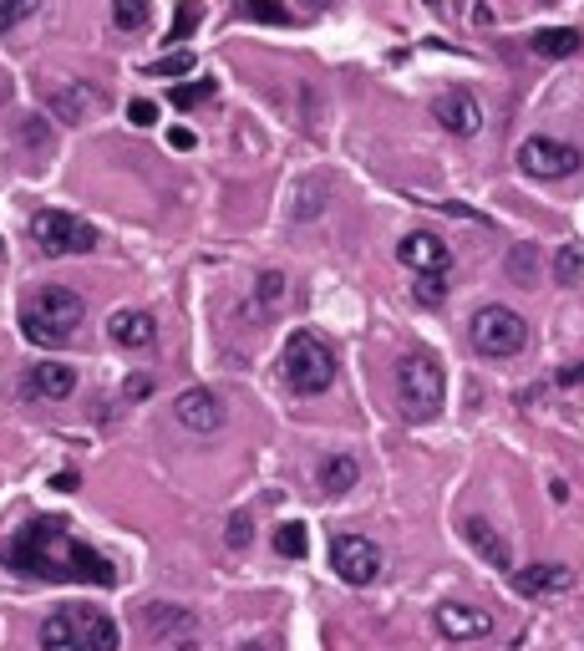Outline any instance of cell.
Returning <instances> with one entry per match:
<instances>
[{
    "label": "cell",
    "instance_id": "cell-8",
    "mask_svg": "<svg viewBox=\"0 0 584 651\" xmlns=\"http://www.w3.org/2000/svg\"><path fill=\"white\" fill-rule=\"evenodd\" d=\"M331 570L346 585H371L382 575V550L366 540V534H335L331 540Z\"/></svg>",
    "mask_w": 584,
    "mask_h": 651
},
{
    "label": "cell",
    "instance_id": "cell-42",
    "mask_svg": "<svg viewBox=\"0 0 584 651\" xmlns=\"http://www.w3.org/2000/svg\"><path fill=\"white\" fill-rule=\"evenodd\" d=\"M239 651H274V647H270V641H244Z\"/></svg>",
    "mask_w": 584,
    "mask_h": 651
},
{
    "label": "cell",
    "instance_id": "cell-13",
    "mask_svg": "<svg viewBox=\"0 0 584 651\" xmlns=\"http://www.w3.org/2000/svg\"><path fill=\"white\" fill-rule=\"evenodd\" d=\"M72 392H77V367H67V362H41L26 377V398H37V402H61V398H72Z\"/></svg>",
    "mask_w": 584,
    "mask_h": 651
},
{
    "label": "cell",
    "instance_id": "cell-12",
    "mask_svg": "<svg viewBox=\"0 0 584 651\" xmlns=\"http://www.w3.org/2000/svg\"><path fill=\"white\" fill-rule=\"evenodd\" d=\"M574 585V570L570 565H524L513 570V591L524 601H544V595H564Z\"/></svg>",
    "mask_w": 584,
    "mask_h": 651
},
{
    "label": "cell",
    "instance_id": "cell-34",
    "mask_svg": "<svg viewBox=\"0 0 584 651\" xmlns=\"http://www.w3.org/2000/svg\"><path fill=\"white\" fill-rule=\"evenodd\" d=\"M148 627L153 631H168V627H189V611H179V605H148Z\"/></svg>",
    "mask_w": 584,
    "mask_h": 651
},
{
    "label": "cell",
    "instance_id": "cell-15",
    "mask_svg": "<svg viewBox=\"0 0 584 651\" xmlns=\"http://www.w3.org/2000/svg\"><path fill=\"white\" fill-rule=\"evenodd\" d=\"M108 337L118 341L122 351H148L158 341V321L148 311H112V321H108Z\"/></svg>",
    "mask_w": 584,
    "mask_h": 651
},
{
    "label": "cell",
    "instance_id": "cell-43",
    "mask_svg": "<svg viewBox=\"0 0 584 651\" xmlns=\"http://www.w3.org/2000/svg\"><path fill=\"white\" fill-rule=\"evenodd\" d=\"M427 6H442V0H427Z\"/></svg>",
    "mask_w": 584,
    "mask_h": 651
},
{
    "label": "cell",
    "instance_id": "cell-20",
    "mask_svg": "<svg viewBox=\"0 0 584 651\" xmlns=\"http://www.w3.org/2000/svg\"><path fill=\"white\" fill-rule=\"evenodd\" d=\"M92 108H97V92L87 82H72V87H57V92H51V112H57V122H82Z\"/></svg>",
    "mask_w": 584,
    "mask_h": 651
},
{
    "label": "cell",
    "instance_id": "cell-2",
    "mask_svg": "<svg viewBox=\"0 0 584 651\" xmlns=\"http://www.w3.org/2000/svg\"><path fill=\"white\" fill-rule=\"evenodd\" d=\"M82 316H87V306H82V296H77V290L41 286L37 296L26 301V311H21V331H26V341H31V347H67V341H72V331L82 326Z\"/></svg>",
    "mask_w": 584,
    "mask_h": 651
},
{
    "label": "cell",
    "instance_id": "cell-19",
    "mask_svg": "<svg viewBox=\"0 0 584 651\" xmlns=\"http://www.w3.org/2000/svg\"><path fill=\"white\" fill-rule=\"evenodd\" d=\"M580 47H584V37L580 31H570V26H548V31H534V37H528V51L544 57V61H564V57H574Z\"/></svg>",
    "mask_w": 584,
    "mask_h": 651
},
{
    "label": "cell",
    "instance_id": "cell-41",
    "mask_svg": "<svg viewBox=\"0 0 584 651\" xmlns=\"http://www.w3.org/2000/svg\"><path fill=\"white\" fill-rule=\"evenodd\" d=\"M300 6H305V11H331L335 0H300Z\"/></svg>",
    "mask_w": 584,
    "mask_h": 651
},
{
    "label": "cell",
    "instance_id": "cell-35",
    "mask_svg": "<svg viewBox=\"0 0 584 651\" xmlns=\"http://www.w3.org/2000/svg\"><path fill=\"white\" fill-rule=\"evenodd\" d=\"M128 118L138 122V128H153V122H158V102H148V97H132V102H128Z\"/></svg>",
    "mask_w": 584,
    "mask_h": 651
},
{
    "label": "cell",
    "instance_id": "cell-7",
    "mask_svg": "<svg viewBox=\"0 0 584 651\" xmlns=\"http://www.w3.org/2000/svg\"><path fill=\"white\" fill-rule=\"evenodd\" d=\"M580 163H584V153L574 143H560V138H528L518 148V169L528 179H570Z\"/></svg>",
    "mask_w": 584,
    "mask_h": 651
},
{
    "label": "cell",
    "instance_id": "cell-29",
    "mask_svg": "<svg viewBox=\"0 0 584 651\" xmlns=\"http://www.w3.org/2000/svg\"><path fill=\"white\" fill-rule=\"evenodd\" d=\"M193 72V51H168V57L148 61V77H189Z\"/></svg>",
    "mask_w": 584,
    "mask_h": 651
},
{
    "label": "cell",
    "instance_id": "cell-31",
    "mask_svg": "<svg viewBox=\"0 0 584 651\" xmlns=\"http://www.w3.org/2000/svg\"><path fill=\"white\" fill-rule=\"evenodd\" d=\"M239 11L250 16V21H270V26H290V11H285V6H274V0H239Z\"/></svg>",
    "mask_w": 584,
    "mask_h": 651
},
{
    "label": "cell",
    "instance_id": "cell-39",
    "mask_svg": "<svg viewBox=\"0 0 584 651\" xmlns=\"http://www.w3.org/2000/svg\"><path fill=\"white\" fill-rule=\"evenodd\" d=\"M153 392V377H128V398H148Z\"/></svg>",
    "mask_w": 584,
    "mask_h": 651
},
{
    "label": "cell",
    "instance_id": "cell-25",
    "mask_svg": "<svg viewBox=\"0 0 584 651\" xmlns=\"http://www.w3.org/2000/svg\"><path fill=\"white\" fill-rule=\"evenodd\" d=\"M305 550H311V534H305V524H280V530H274V555L305 560Z\"/></svg>",
    "mask_w": 584,
    "mask_h": 651
},
{
    "label": "cell",
    "instance_id": "cell-40",
    "mask_svg": "<svg viewBox=\"0 0 584 651\" xmlns=\"http://www.w3.org/2000/svg\"><path fill=\"white\" fill-rule=\"evenodd\" d=\"M51 489H61V494H72V489H77V473H57V479H51Z\"/></svg>",
    "mask_w": 584,
    "mask_h": 651
},
{
    "label": "cell",
    "instance_id": "cell-18",
    "mask_svg": "<svg viewBox=\"0 0 584 651\" xmlns=\"http://www.w3.org/2000/svg\"><path fill=\"white\" fill-rule=\"evenodd\" d=\"M41 651H87L82 631H77V621H72V605H61V611H51L47 621H41Z\"/></svg>",
    "mask_w": 584,
    "mask_h": 651
},
{
    "label": "cell",
    "instance_id": "cell-26",
    "mask_svg": "<svg viewBox=\"0 0 584 651\" xmlns=\"http://www.w3.org/2000/svg\"><path fill=\"white\" fill-rule=\"evenodd\" d=\"M148 16H153L148 0H112V26H118V31H143Z\"/></svg>",
    "mask_w": 584,
    "mask_h": 651
},
{
    "label": "cell",
    "instance_id": "cell-33",
    "mask_svg": "<svg viewBox=\"0 0 584 651\" xmlns=\"http://www.w3.org/2000/svg\"><path fill=\"white\" fill-rule=\"evenodd\" d=\"M31 11H37V0H0V37H6V31H16V26H21Z\"/></svg>",
    "mask_w": 584,
    "mask_h": 651
},
{
    "label": "cell",
    "instance_id": "cell-17",
    "mask_svg": "<svg viewBox=\"0 0 584 651\" xmlns=\"http://www.w3.org/2000/svg\"><path fill=\"white\" fill-rule=\"evenodd\" d=\"M72 621L82 631L87 651H118V621L108 611H92V605H72Z\"/></svg>",
    "mask_w": 584,
    "mask_h": 651
},
{
    "label": "cell",
    "instance_id": "cell-27",
    "mask_svg": "<svg viewBox=\"0 0 584 651\" xmlns=\"http://www.w3.org/2000/svg\"><path fill=\"white\" fill-rule=\"evenodd\" d=\"M203 21V6L199 0H179V11H173V31H168V41L179 47V41H189L193 37V26Z\"/></svg>",
    "mask_w": 584,
    "mask_h": 651
},
{
    "label": "cell",
    "instance_id": "cell-3",
    "mask_svg": "<svg viewBox=\"0 0 584 651\" xmlns=\"http://www.w3.org/2000/svg\"><path fill=\"white\" fill-rule=\"evenodd\" d=\"M335 351L325 337L315 331H290L285 337V351H280V372H285V387L300 392V398H321L335 387Z\"/></svg>",
    "mask_w": 584,
    "mask_h": 651
},
{
    "label": "cell",
    "instance_id": "cell-30",
    "mask_svg": "<svg viewBox=\"0 0 584 651\" xmlns=\"http://www.w3.org/2000/svg\"><path fill=\"white\" fill-rule=\"evenodd\" d=\"M509 276L518 280V286H534V276H538V254H534V244H518V250L509 254Z\"/></svg>",
    "mask_w": 584,
    "mask_h": 651
},
{
    "label": "cell",
    "instance_id": "cell-16",
    "mask_svg": "<svg viewBox=\"0 0 584 651\" xmlns=\"http://www.w3.org/2000/svg\"><path fill=\"white\" fill-rule=\"evenodd\" d=\"M463 540L473 544V550H477L483 560H489L493 570H513V550H509V540H503V534L493 530V524H489L483 514L463 519Z\"/></svg>",
    "mask_w": 584,
    "mask_h": 651
},
{
    "label": "cell",
    "instance_id": "cell-10",
    "mask_svg": "<svg viewBox=\"0 0 584 651\" xmlns=\"http://www.w3.org/2000/svg\"><path fill=\"white\" fill-rule=\"evenodd\" d=\"M173 412H179V422L189 428V433H219V428H224V398L209 392V387H189V392H179Z\"/></svg>",
    "mask_w": 584,
    "mask_h": 651
},
{
    "label": "cell",
    "instance_id": "cell-11",
    "mask_svg": "<svg viewBox=\"0 0 584 651\" xmlns=\"http://www.w3.org/2000/svg\"><path fill=\"white\" fill-rule=\"evenodd\" d=\"M432 118H437L453 138H473L477 128H483V108H477V97L467 92V87H453V92H442L437 102H432Z\"/></svg>",
    "mask_w": 584,
    "mask_h": 651
},
{
    "label": "cell",
    "instance_id": "cell-1",
    "mask_svg": "<svg viewBox=\"0 0 584 651\" xmlns=\"http://www.w3.org/2000/svg\"><path fill=\"white\" fill-rule=\"evenodd\" d=\"M0 560L31 580H57V585H118V570L108 555H97L87 540H77L72 524L57 514H41L0 544Z\"/></svg>",
    "mask_w": 584,
    "mask_h": 651
},
{
    "label": "cell",
    "instance_id": "cell-24",
    "mask_svg": "<svg viewBox=\"0 0 584 651\" xmlns=\"http://www.w3.org/2000/svg\"><path fill=\"white\" fill-rule=\"evenodd\" d=\"M214 92H219V82H214V77H199V82L173 87V92H168V102H173L179 112H189V108H203V102H209Z\"/></svg>",
    "mask_w": 584,
    "mask_h": 651
},
{
    "label": "cell",
    "instance_id": "cell-36",
    "mask_svg": "<svg viewBox=\"0 0 584 651\" xmlns=\"http://www.w3.org/2000/svg\"><path fill=\"white\" fill-rule=\"evenodd\" d=\"M229 544H234V550H244V544H250V514L229 519Z\"/></svg>",
    "mask_w": 584,
    "mask_h": 651
},
{
    "label": "cell",
    "instance_id": "cell-32",
    "mask_svg": "<svg viewBox=\"0 0 584 651\" xmlns=\"http://www.w3.org/2000/svg\"><path fill=\"white\" fill-rule=\"evenodd\" d=\"M412 296H417L422 306H442V301H447V276H417Z\"/></svg>",
    "mask_w": 584,
    "mask_h": 651
},
{
    "label": "cell",
    "instance_id": "cell-38",
    "mask_svg": "<svg viewBox=\"0 0 584 651\" xmlns=\"http://www.w3.org/2000/svg\"><path fill=\"white\" fill-rule=\"evenodd\" d=\"M554 382H560V387H584V362H580V367H564Z\"/></svg>",
    "mask_w": 584,
    "mask_h": 651
},
{
    "label": "cell",
    "instance_id": "cell-6",
    "mask_svg": "<svg viewBox=\"0 0 584 651\" xmlns=\"http://www.w3.org/2000/svg\"><path fill=\"white\" fill-rule=\"evenodd\" d=\"M31 240H37V250L51 254V260L97 250V230L87 224V219L67 214V209H41V214L31 219Z\"/></svg>",
    "mask_w": 584,
    "mask_h": 651
},
{
    "label": "cell",
    "instance_id": "cell-5",
    "mask_svg": "<svg viewBox=\"0 0 584 651\" xmlns=\"http://www.w3.org/2000/svg\"><path fill=\"white\" fill-rule=\"evenodd\" d=\"M467 337L489 362H509V357H518L528 347V321L518 311H509V306H483V311H473Z\"/></svg>",
    "mask_w": 584,
    "mask_h": 651
},
{
    "label": "cell",
    "instance_id": "cell-44",
    "mask_svg": "<svg viewBox=\"0 0 584 651\" xmlns=\"http://www.w3.org/2000/svg\"><path fill=\"white\" fill-rule=\"evenodd\" d=\"M0 254H6V240H0Z\"/></svg>",
    "mask_w": 584,
    "mask_h": 651
},
{
    "label": "cell",
    "instance_id": "cell-23",
    "mask_svg": "<svg viewBox=\"0 0 584 651\" xmlns=\"http://www.w3.org/2000/svg\"><path fill=\"white\" fill-rule=\"evenodd\" d=\"M285 296H290V280L280 276V270H264L260 286H254V306L270 316V311H280V306H285Z\"/></svg>",
    "mask_w": 584,
    "mask_h": 651
},
{
    "label": "cell",
    "instance_id": "cell-9",
    "mask_svg": "<svg viewBox=\"0 0 584 651\" xmlns=\"http://www.w3.org/2000/svg\"><path fill=\"white\" fill-rule=\"evenodd\" d=\"M396 260H402L412 276H447V266H453V250H447L437 234L417 230V234H406V240L396 244Z\"/></svg>",
    "mask_w": 584,
    "mask_h": 651
},
{
    "label": "cell",
    "instance_id": "cell-21",
    "mask_svg": "<svg viewBox=\"0 0 584 651\" xmlns=\"http://www.w3.org/2000/svg\"><path fill=\"white\" fill-rule=\"evenodd\" d=\"M315 479H321V489H325V494H346V489H356L361 463L351 459V453H331V459H321Z\"/></svg>",
    "mask_w": 584,
    "mask_h": 651
},
{
    "label": "cell",
    "instance_id": "cell-4",
    "mask_svg": "<svg viewBox=\"0 0 584 651\" xmlns=\"http://www.w3.org/2000/svg\"><path fill=\"white\" fill-rule=\"evenodd\" d=\"M442 398H447V377L432 351H412L396 362V402L406 422H432L442 412Z\"/></svg>",
    "mask_w": 584,
    "mask_h": 651
},
{
    "label": "cell",
    "instance_id": "cell-28",
    "mask_svg": "<svg viewBox=\"0 0 584 651\" xmlns=\"http://www.w3.org/2000/svg\"><path fill=\"white\" fill-rule=\"evenodd\" d=\"M580 276H584L580 244H564V250L554 254V280H560V286H580Z\"/></svg>",
    "mask_w": 584,
    "mask_h": 651
},
{
    "label": "cell",
    "instance_id": "cell-37",
    "mask_svg": "<svg viewBox=\"0 0 584 651\" xmlns=\"http://www.w3.org/2000/svg\"><path fill=\"white\" fill-rule=\"evenodd\" d=\"M193 143H199V138H193V128H173V133H168V148H173V153H189Z\"/></svg>",
    "mask_w": 584,
    "mask_h": 651
},
{
    "label": "cell",
    "instance_id": "cell-14",
    "mask_svg": "<svg viewBox=\"0 0 584 651\" xmlns=\"http://www.w3.org/2000/svg\"><path fill=\"white\" fill-rule=\"evenodd\" d=\"M437 631L447 641H477L493 631V615L477 605H437Z\"/></svg>",
    "mask_w": 584,
    "mask_h": 651
},
{
    "label": "cell",
    "instance_id": "cell-22",
    "mask_svg": "<svg viewBox=\"0 0 584 651\" xmlns=\"http://www.w3.org/2000/svg\"><path fill=\"white\" fill-rule=\"evenodd\" d=\"M325 199H331V179H305L295 189V219H315L325 209Z\"/></svg>",
    "mask_w": 584,
    "mask_h": 651
}]
</instances>
